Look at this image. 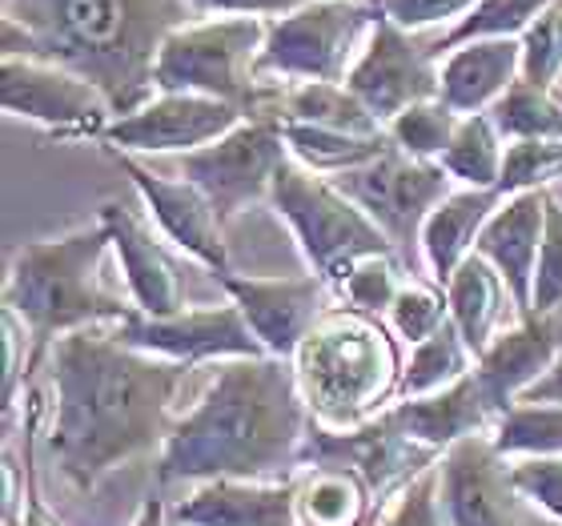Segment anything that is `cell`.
<instances>
[{"label": "cell", "instance_id": "1", "mask_svg": "<svg viewBox=\"0 0 562 526\" xmlns=\"http://www.w3.org/2000/svg\"><path fill=\"white\" fill-rule=\"evenodd\" d=\"M189 366L130 350L109 326L77 329L53 346L48 458L72 491L93 494L105 474L161 455L173 426V398Z\"/></svg>", "mask_w": 562, "mask_h": 526}, {"label": "cell", "instance_id": "2", "mask_svg": "<svg viewBox=\"0 0 562 526\" xmlns=\"http://www.w3.org/2000/svg\"><path fill=\"white\" fill-rule=\"evenodd\" d=\"M310 422L293 362L270 354L217 362L210 390L169 426L157 482L290 479L302 470Z\"/></svg>", "mask_w": 562, "mask_h": 526}, {"label": "cell", "instance_id": "3", "mask_svg": "<svg viewBox=\"0 0 562 526\" xmlns=\"http://www.w3.org/2000/svg\"><path fill=\"white\" fill-rule=\"evenodd\" d=\"M4 57L48 60L97 85L113 117L157 97L161 45L193 24L189 0H0Z\"/></svg>", "mask_w": 562, "mask_h": 526}, {"label": "cell", "instance_id": "4", "mask_svg": "<svg viewBox=\"0 0 562 526\" xmlns=\"http://www.w3.org/2000/svg\"><path fill=\"white\" fill-rule=\"evenodd\" d=\"M113 249V237L101 222L81 225L65 237L48 242H24L12 254L9 281H4V314L16 317V326L29 338L24 350V382L53 346L77 329L121 326L137 305L121 302L101 281V258Z\"/></svg>", "mask_w": 562, "mask_h": 526}, {"label": "cell", "instance_id": "5", "mask_svg": "<svg viewBox=\"0 0 562 526\" xmlns=\"http://www.w3.org/2000/svg\"><path fill=\"white\" fill-rule=\"evenodd\" d=\"M402 342L386 317L329 305L293 354V374L310 418L326 430H353L386 414L402 387Z\"/></svg>", "mask_w": 562, "mask_h": 526}, {"label": "cell", "instance_id": "6", "mask_svg": "<svg viewBox=\"0 0 562 526\" xmlns=\"http://www.w3.org/2000/svg\"><path fill=\"white\" fill-rule=\"evenodd\" d=\"M266 33L270 24L261 16H213L177 29L153 69L157 93H198L241 109L246 117H278L285 85L258 77Z\"/></svg>", "mask_w": 562, "mask_h": 526}, {"label": "cell", "instance_id": "7", "mask_svg": "<svg viewBox=\"0 0 562 526\" xmlns=\"http://www.w3.org/2000/svg\"><path fill=\"white\" fill-rule=\"evenodd\" d=\"M270 210L293 234L310 273H317L329 290L346 278L353 261L394 254L390 237L366 217V210H358L329 177L310 174L293 157L281 165L278 181H273Z\"/></svg>", "mask_w": 562, "mask_h": 526}, {"label": "cell", "instance_id": "8", "mask_svg": "<svg viewBox=\"0 0 562 526\" xmlns=\"http://www.w3.org/2000/svg\"><path fill=\"white\" fill-rule=\"evenodd\" d=\"M374 24V0H310L305 9L270 21L258 77L270 85L346 81Z\"/></svg>", "mask_w": 562, "mask_h": 526}, {"label": "cell", "instance_id": "9", "mask_svg": "<svg viewBox=\"0 0 562 526\" xmlns=\"http://www.w3.org/2000/svg\"><path fill=\"white\" fill-rule=\"evenodd\" d=\"M346 198L366 210V217L390 237V246L398 254V261L411 273L422 266V225L450 193L454 181L438 161H414L402 149L390 145L386 153H378L374 161L358 165L350 174L329 177Z\"/></svg>", "mask_w": 562, "mask_h": 526}, {"label": "cell", "instance_id": "10", "mask_svg": "<svg viewBox=\"0 0 562 526\" xmlns=\"http://www.w3.org/2000/svg\"><path fill=\"white\" fill-rule=\"evenodd\" d=\"M290 161L285 133L278 117H246L234 133L213 141L205 149L181 157V177L210 198L222 225L249 210V205H270L273 181L281 165Z\"/></svg>", "mask_w": 562, "mask_h": 526}, {"label": "cell", "instance_id": "11", "mask_svg": "<svg viewBox=\"0 0 562 526\" xmlns=\"http://www.w3.org/2000/svg\"><path fill=\"white\" fill-rule=\"evenodd\" d=\"M0 105L9 117L29 121L57 141H101L117 121L97 85L60 65L29 57H4Z\"/></svg>", "mask_w": 562, "mask_h": 526}, {"label": "cell", "instance_id": "12", "mask_svg": "<svg viewBox=\"0 0 562 526\" xmlns=\"http://www.w3.org/2000/svg\"><path fill=\"white\" fill-rule=\"evenodd\" d=\"M438 450L414 443L411 434L402 430L398 422L386 414L353 426V430H326L310 422L302 450V470L305 467H350L358 470L370 491H374L378 506L394 503L418 474H426L430 467H438Z\"/></svg>", "mask_w": 562, "mask_h": 526}, {"label": "cell", "instance_id": "13", "mask_svg": "<svg viewBox=\"0 0 562 526\" xmlns=\"http://www.w3.org/2000/svg\"><path fill=\"white\" fill-rule=\"evenodd\" d=\"M113 338L125 342L130 350L153 354L165 362L201 366V362H234V358H266L258 334L249 329L246 314L234 302L181 310L169 317H149L133 310L121 326H109Z\"/></svg>", "mask_w": 562, "mask_h": 526}, {"label": "cell", "instance_id": "14", "mask_svg": "<svg viewBox=\"0 0 562 526\" xmlns=\"http://www.w3.org/2000/svg\"><path fill=\"white\" fill-rule=\"evenodd\" d=\"M438 72L442 65L434 60L430 41H418V33H406L378 12L374 33L346 72V85L382 125H390L411 105L438 97Z\"/></svg>", "mask_w": 562, "mask_h": 526}, {"label": "cell", "instance_id": "15", "mask_svg": "<svg viewBox=\"0 0 562 526\" xmlns=\"http://www.w3.org/2000/svg\"><path fill=\"white\" fill-rule=\"evenodd\" d=\"M438 503L446 526H518L522 494L515 462L498 455L491 434L462 438L438 458Z\"/></svg>", "mask_w": 562, "mask_h": 526}, {"label": "cell", "instance_id": "16", "mask_svg": "<svg viewBox=\"0 0 562 526\" xmlns=\"http://www.w3.org/2000/svg\"><path fill=\"white\" fill-rule=\"evenodd\" d=\"M101 149H105L109 161L133 181V189L140 193L149 217L157 222L161 237L177 254H186V258H193L198 266H205L213 278L234 273V269H229V246H225L222 217H217L210 198H205L193 181H173V177L153 174L137 157H130V153H121V149H109V145H101Z\"/></svg>", "mask_w": 562, "mask_h": 526}, {"label": "cell", "instance_id": "17", "mask_svg": "<svg viewBox=\"0 0 562 526\" xmlns=\"http://www.w3.org/2000/svg\"><path fill=\"white\" fill-rule=\"evenodd\" d=\"M225 298L246 314L249 329L258 334L261 350L270 358L293 362L310 329L329 310V286L317 273L302 278H249V273H225L217 278Z\"/></svg>", "mask_w": 562, "mask_h": 526}, {"label": "cell", "instance_id": "18", "mask_svg": "<svg viewBox=\"0 0 562 526\" xmlns=\"http://www.w3.org/2000/svg\"><path fill=\"white\" fill-rule=\"evenodd\" d=\"M246 121V113L225 101L198 93H157L149 105H140L130 117H117L105 130L101 145L121 149L137 157V153H198L225 133H234Z\"/></svg>", "mask_w": 562, "mask_h": 526}, {"label": "cell", "instance_id": "19", "mask_svg": "<svg viewBox=\"0 0 562 526\" xmlns=\"http://www.w3.org/2000/svg\"><path fill=\"white\" fill-rule=\"evenodd\" d=\"M97 222L105 225L109 237H113L117 266L125 273L130 298L140 314H181L186 310V286H181V266L169 254V242L153 234V225L125 201H105Z\"/></svg>", "mask_w": 562, "mask_h": 526}, {"label": "cell", "instance_id": "20", "mask_svg": "<svg viewBox=\"0 0 562 526\" xmlns=\"http://www.w3.org/2000/svg\"><path fill=\"white\" fill-rule=\"evenodd\" d=\"M547 193L551 189H530V193L506 198L486 222L479 249H474L503 273L518 317H530V302H535V269H539L542 234H547Z\"/></svg>", "mask_w": 562, "mask_h": 526}, {"label": "cell", "instance_id": "21", "mask_svg": "<svg viewBox=\"0 0 562 526\" xmlns=\"http://www.w3.org/2000/svg\"><path fill=\"white\" fill-rule=\"evenodd\" d=\"M562 354V317H518L515 329H503L491 350L474 362V378L491 398L494 414H506L518 398L539 382Z\"/></svg>", "mask_w": 562, "mask_h": 526}, {"label": "cell", "instance_id": "22", "mask_svg": "<svg viewBox=\"0 0 562 526\" xmlns=\"http://www.w3.org/2000/svg\"><path fill=\"white\" fill-rule=\"evenodd\" d=\"M181 526H297V479H210L177 506Z\"/></svg>", "mask_w": 562, "mask_h": 526}, {"label": "cell", "instance_id": "23", "mask_svg": "<svg viewBox=\"0 0 562 526\" xmlns=\"http://www.w3.org/2000/svg\"><path fill=\"white\" fill-rule=\"evenodd\" d=\"M518 81H522V41L491 36V41H470L446 53L438 72V97L458 117H474V113H491Z\"/></svg>", "mask_w": 562, "mask_h": 526}, {"label": "cell", "instance_id": "24", "mask_svg": "<svg viewBox=\"0 0 562 526\" xmlns=\"http://www.w3.org/2000/svg\"><path fill=\"white\" fill-rule=\"evenodd\" d=\"M390 418L398 422L402 430L411 434L414 443L430 446L438 455H446L454 443L474 438V434H491L498 414H494L491 398L482 390L474 374H467L454 387L438 390L426 398H402L390 406Z\"/></svg>", "mask_w": 562, "mask_h": 526}, {"label": "cell", "instance_id": "25", "mask_svg": "<svg viewBox=\"0 0 562 526\" xmlns=\"http://www.w3.org/2000/svg\"><path fill=\"white\" fill-rule=\"evenodd\" d=\"M503 201L506 198L498 189H454L426 217V225H422V261H426L438 290H446L454 269L479 249L482 230H486V222H491Z\"/></svg>", "mask_w": 562, "mask_h": 526}, {"label": "cell", "instance_id": "26", "mask_svg": "<svg viewBox=\"0 0 562 526\" xmlns=\"http://www.w3.org/2000/svg\"><path fill=\"white\" fill-rule=\"evenodd\" d=\"M446 302H450V322L458 326L470 354L482 358V354L491 350V342L498 338V317H503L506 302H510L503 273L482 254H470L454 269V278L446 281Z\"/></svg>", "mask_w": 562, "mask_h": 526}, {"label": "cell", "instance_id": "27", "mask_svg": "<svg viewBox=\"0 0 562 526\" xmlns=\"http://www.w3.org/2000/svg\"><path fill=\"white\" fill-rule=\"evenodd\" d=\"M370 482L350 467H305L297 479V526H370Z\"/></svg>", "mask_w": 562, "mask_h": 526}, {"label": "cell", "instance_id": "28", "mask_svg": "<svg viewBox=\"0 0 562 526\" xmlns=\"http://www.w3.org/2000/svg\"><path fill=\"white\" fill-rule=\"evenodd\" d=\"M278 121L290 125H317V130L358 133V137H378L386 125L350 93L346 81H305L285 85L278 101Z\"/></svg>", "mask_w": 562, "mask_h": 526}, {"label": "cell", "instance_id": "29", "mask_svg": "<svg viewBox=\"0 0 562 526\" xmlns=\"http://www.w3.org/2000/svg\"><path fill=\"white\" fill-rule=\"evenodd\" d=\"M285 133V149L297 165H305L310 174L322 177H341L358 169V165L374 161L378 153L390 149V137H358V133H338V130H317V125H290L281 121Z\"/></svg>", "mask_w": 562, "mask_h": 526}, {"label": "cell", "instance_id": "30", "mask_svg": "<svg viewBox=\"0 0 562 526\" xmlns=\"http://www.w3.org/2000/svg\"><path fill=\"white\" fill-rule=\"evenodd\" d=\"M506 161V141L494 125L491 113L462 117L450 149L442 153V169L458 189H498Z\"/></svg>", "mask_w": 562, "mask_h": 526}, {"label": "cell", "instance_id": "31", "mask_svg": "<svg viewBox=\"0 0 562 526\" xmlns=\"http://www.w3.org/2000/svg\"><path fill=\"white\" fill-rule=\"evenodd\" d=\"M474 354L462 342L454 322H446L434 338L418 342L406 354V366H402V387H398V402L402 398H426L438 394V390L454 387L467 374H474Z\"/></svg>", "mask_w": 562, "mask_h": 526}, {"label": "cell", "instance_id": "32", "mask_svg": "<svg viewBox=\"0 0 562 526\" xmlns=\"http://www.w3.org/2000/svg\"><path fill=\"white\" fill-rule=\"evenodd\" d=\"M491 443L506 458H559L562 402H515L506 414H498Z\"/></svg>", "mask_w": 562, "mask_h": 526}, {"label": "cell", "instance_id": "33", "mask_svg": "<svg viewBox=\"0 0 562 526\" xmlns=\"http://www.w3.org/2000/svg\"><path fill=\"white\" fill-rule=\"evenodd\" d=\"M551 4L554 0H482L470 16H462L454 29H446L438 41H430L434 60L442 65L446 53H454V48L470 45V41H491V36H518V41H522V33H527L530 24L539 21Z\"/></svg>", "mask_w": 562, "mask_h": 526}, {"label": "cell", "instance_id": "34", "mask_svg": "<svg viewBox=\"0 0 562 526\" xmlns=\"http://www.w3.org/2000/svg\"><path fill=\"white\" fill-rule=\"evenodd\" d=\"M494 125L506 145L518 141H562V101L559 89L518 81L510 93L491 109Z\"/></svg>", "mask_w": 562, "mask_h": 526}, {"label": "cell", "instance_id": "35", "mask_svg": "<svg viewBox=\"0 0 562 526\" xmlns=\"http://www.w3.org/2000/svg\"><path fill=\"white\" fill-rule=\"evenodd\" d=\"M458 125H462V117L446 105L442 97H434V101H422V105H411L406 113H398L386 125V137L394 149H402L414 161H442Z\"/></svg>", "mask_w": 562, "mask_h": 526}, {"label": "cell", "instance_id": "36", "mask_svg": "<svg viewBox=\"0 0 562 526\" xmlns=\"http://www.w3.org/2000/svg\"><path fill=\"white\" fill-rule=\"evenodd\" d=\"M402 273H411V269L402 266L398 254H378V258H362L353 261L346 269V278L334 286L341 302L350 305V310H362L370 317H386L394 298L402 293Z\"/></svg>", "mask_w": 562, "mask_h": 526}, {"label": "cell", "instance_id": "37", "mask_svg": "<svg viewBox=\"0 0 562 526\" xmlns=\"http://www.w3.org/2000/svg\"><path fill=\"white\" fill-rule=\"evenodd\" d=\"M446 322H450L446 290L418 286V281H406V286H402V293L394 298V305H390V314H386V326L394 329V338L406 342V346H418V342L434 338Z\"/></svg>", "mask_w": 562, "mask_h": 526}, {"label": "cell", "instance_id": "38", "mask_svg": "<svg viewBox=\"0 0 562 526\" xmlns=\"http://www.w3.org/2000/svg\"><path fill=\"white\" fill-rule=\"evenodd\" d=\"M554 181H562V141H518V145H506L503 181H498L503 198L530 193V189H551Z\"/></svg>", "mask_w": 562, "mask_h": 526}, {"label": "cell", "instance_id": "39", "mask_svg": "<svg viewBox=\"0 0 562 526\" xmlns=\"http://www.w3.org/2000/svg\"><path fill=\"white\" fill-rule=\"evenodd\" d=\"M562 77V0H554L522 33V81L559 89Z\"/></svg>", "mask_w": 562, "mask_h": 526}, {"label": "cell", "instance_id": "40", "mask_svg": "<svg viewBox=\"0 0 562 526\" xmlns=\"http://www.w3.org/2000/svg\"><path fill=\"white\" fill-rule=\"evenodd\" d=\"M530 317H562V201L554 193H547V234L535 269Z\"/></svg>", "mask_w": 562, "mask_h": 526}, {"label": "cell", "instance_id": "41", "mask_svg": "<svg viewBox=\"0 0 562 526\" xmlns=\"http://www.w3.org/2000/svg\"><path fill=\"white\" fill-rule=\"evenodd\" d=\"M378 12L394 21L406 33H426L434 24H450L454 29L462 16L479 9L482 0H374Z\"/></svg>", "mask_w": 562, "mask_h": 526}, {"label": "cell", "instance_id": "42", "mask_svg": "<svg viewBox=\"0 0 562 526\" xmlns=\"http://www.w3.org/2000/svg\"><path fill=\"white\" fill-rule=\"evenodd\" d=\"M41 394L29 390V402H24V506H21V526H65L60 518H53V511L45 506V491H41V479H36V422H41Z\"/></svg>", "mask_w": 562, "mask_h": 526}, {"label": "cell", "instance_id": "43", "mask_svg": "<svg viewBox=\"0 0 562 526\" xmlns=\"http://www.w3.org/2000/svg\"><path fill=\"white\" fill-rule=\"evenodd\" d=\"M370 526H446L442 503H438V467L418 474V479L390 503L386 515Z\"/></svg>", "mask_w": 562, "mask_h": 526}, {"label": "cell", "instance_id": "44", "mask_svg": "<svg viewBox=\"0 0 562 526\" xmlns=\"http://www.w3.org/2000/svg\"><path fill=\"white\" fill-rule=\"evenodd\" d=\"M518 494L535 503L542 515L562 523V455L559 458H518L515 462Z\"/></svg>", "mask_w": 562, "mask_h": 526}, {"label": "cell", "instance_id": "45", "mask_svg": "<svg viewBox=\"0 0 562 526\" xmlns=\"http://www.w3.org/2000/svg\"><path fill=\"white\" fill-rule=\"evenodd\" d=\"M310 0H189L193 16H290L305 9Z\"/></svg>", "mask_w": 562, "mask_h": 526}, {"label": "cell", "instance_id": "46", "mask_svg": "<svg viewBox=\"0 0 562 526\" xmlns=\"http://www.w3.org/2000/svg\"><path fill=\"white\" fill-rule=\"evenodd\" d=\"M518 402H562V354H559V362H554L527 394L518 398Z\"/></svg>", "mask_w": 562, "mask_h": 526}, {"label": "cell", "instance_id": "47", "mask_svg": "<svg viewBox=\"0 0 562 526\" xmlns=\"http://www.w3.org/2000/svg\"><path fill=\"white\" fill-rule=\"evenodd\" d=\"M133 526H165V506H161V499H157V494H149V499L140 503Z\"/></svg>", "mask_w": 562, "mask_h": 526}, {"label": "cell", "instance_id": "48", "mask_svg": "<svg viewBox=\"0 0 562 526\" xmlns=\"http://www.w3.org/2000/svg\"><path fill=\"white\" fill-rule=\"evenodd\" d=\"M559 101H562V85H559Z\"/></svg>", "mask_w": 562, "mask_h": 526}]
</instances>
